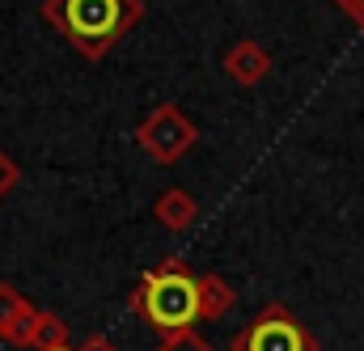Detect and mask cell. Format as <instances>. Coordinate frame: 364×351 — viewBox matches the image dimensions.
<instances>
[{
    "mask_svg": "<svg viewBox=\"0 0 364 351\" xmlns=\"http://www.w3.org/2000/svg\"><path fill=\"white\" fill-rule=\"evenodd\" d=\"M47 351H77V347H47Z\"/></svg>",
    "mask_w": 364,
    "mask_h": 351,
    "instance_id": "4fadbf2b",
    "label": "cell"
},
{
    "mask_svg": "<svg viewBox=\"0 0 364 351\" xmlns=\"http://www.w3.org/2000/svg\"><path fill=\"white\" fill-rule=\"evenodd\" d=\"M43 17L85 60H102L144 17V0H43Z\"/></svg>",
    "mask_w": 364,
    "mask_h": 351,
    "instance_id": "6da1fadb",
    "label": "cell"
},
{
    "mask_svg": "<svg viewBox=\"0 0 364 351\" xmlns=\"http://www.w3.org/2000/svg\"><path fill=\"white\" fill-rule=\"evenodd\" d=\"M153 351H216V347H212L203 335H195V330L186 326V330H170V335H161V343H157Z\"/></svg>",
    "mask_w": 364,
    "mask_h": 351,
    "instance_id": "30bf717a",
    "label": "cell"
},
{
    "mask_svg": "<svg viewBox=\"0 0 364 351\" xmlns=\"http://www.w3.org/2000/svg\"><path fill=\"white\" fill-rule=\"evenodd\" d=\"M17 178H21V170H17V161H13V157H9V153L0 148V199H4V195H9V190L17 186Z\"/></svg>",
    "mask_w": 364,
    "mask_h": 351,
    "instance_id": "8fae6325",
    "label": "cell"
},
{
    "mask_svg": "<svg viewBox=\"0 0 364 351\" xmlns=\"http://www.w3.org/2000/svg\"><path fill=\"white\" fill-rule=\"evenodd\" d=\"M225 77L242 89H255L259 81H267V77H272V55H267V47L255 43V38L233 43V47L225 51Z\"/></svg>",
    "mask_w": 364,
    "mask_h": 351,
    "instance_id": "5b68a950",
    "label": "cell"
},
{
    "mask_svg": "<svg viewBox=\"0 0 364 351\" xmlns=\"http://www.w3.org/2000/svg\"><path fill=\"white\" fill-rule=\"evenodd\" d=\"M47 347H68V322L43 309L38 313V330H34V351H47Z\"/></svg>",
    "mask_w": 364,
    "mask_h": 351,
    "instance_id": "ba28073f",
    "label": "cell"
},
{
    "mask_svg": "<svg viewBox=\"0 0 364 351\" xmlns=\"http://www.w3.org/2000/svg\"><path fill=\"white\" fill-rule=\"evenodd\" d=\"M136 144L157 161V166H178L182 157L199 144V127L191 123V114L174 106V102H161L153 106L140 123H136Z\"/></svg>",
    "mask_w": 364,
    "mask_h": 351,
    "instance_id": "3957f363",
    "label": "cell"
},
{
    "mask_svg": "<svg viewBox=\"0 0 364 351\" xmlns=\"http://www.w3.org/2000/svg\"><path fill=\"white\" fill-rule=\"evenodd\" d=\"M26 309H30V301H26L13 284H0V339H9V330L21 322Z\"/></svg>",
    "mask_w": 364,
    "mask_h": 351,
    "instance_id": "9c48e42d",
    "label": "cell"
},
{
    "mask_svg": "<svg viewBox=\"0 0 364 351\" xmlns=\"http://www.w3.org/2000/svg\"><path fill=\"white\" fill-rule=\"evenodd\" d=\"M153 216H157V225H161L166 233H186V229L195 225V216H199V203H195V195H191V190L170 186L166 195H157Z\"/></svg>",
    "mask_w": 364,
    "mask_h": 351,
    "instance_id": "8992f818",
    "label": "cell"
},
{
    "mask_svg": "<svg viewBox=\"0 0 364 351\" xmlns=\"http://www.w3.org/2000/svg\"><path fill=\"white\" fill-rule=\"evenodd\" d=\"M229 351H318V339L284 309V305H267Z\"/></svg>",
    "mask_w": 364,
    "mask_h": 351,
    "instance_id": "277c9868",
    "label": "cell"
},
{
    "mask_svg": "<svg viewBox=\"0 0 364 351\" xmlns=\"http://www.w3.org/2000/svg\"><path fill=\"white\" fill-rule=\"evenodd\" d=\"M195 271L182 259H166L161 266H153L140 288L132 292V309L157 326L161 335L170 330H186L191 322H199V288H195Z\"/></svg>",
    "mask_w": 364,
    "mask_h": 351,
    "instance_id": "7a4b0ae2",
    "label": "cell"
},
{
    "mask_svg": "<svg viewBox=\"0 0 364 351\" xmlns=\"http://www.w3.org/2000/svg\"><path fill=\"white\" fill-rule=\"evenodd\" d=\"M77 351H119L110 339H102V335H93V339H85V347H77Z\"/></svg>",
    "mask_w": 364,
    "mask_h": 351,
    "instance_id": "7c38bea8",
    "label": "cell"
},
{
    "mask_svg": "<svg viewBox=\"0 0 364 351\" xmlns=\"http://www.w3.org/2000/svg\"><path fill=\"white\" fill-rule=\"evenodd\" d=\"M195 288H199V322H220L225 313H233L237 292L225 275H199Z\"/></svg>",
    "mask_w": 364,
    "mask_h": 351,
    "instance_id": "52a82bcc",
    "label": "cell"
}]
</instances>
